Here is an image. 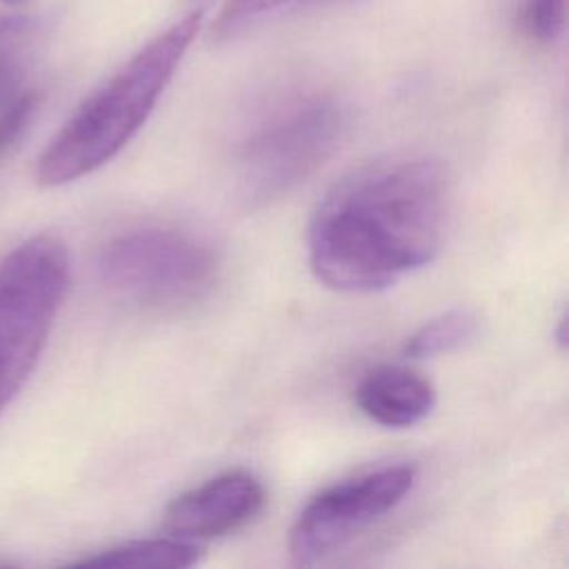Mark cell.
Listing matches in <instances>:
<instances>
[{"label": "cell", "mask_w": 569, "mask_h": 569, "mask_svg": "<svg viewBox=\"0 0 569 569\" xmlns=\"http://www.w3.org/2000/svg\"><path fill=\"white\" fill-rule=\"evenodd\" d=\"M69 253L33 236L0 260V416L36 369L69 291Z\"/></svg>", "instance_id": "obj_3"}, {"label": "cell", "mask_w": 569, "mask_h": 569, "mask_svg": "<svg viewBox=\"0 0 569 569\" xmlns=\"http://www.w3.org/2000/svg\"><path fill=\"white\" fill-rule=\"evenodd\" d=\"M358 409L382 427H411L425 420L436 405L433 385L418 371L400 365H380L367 371L356 387Z\"/></svg>", "instance_id": "obj_8"}, {"label": "cell", "mask_w": 569, "mask_h": 569, "mask_svg": "<svg viewBox=\"0 0 569 569\" xmlns=\"http://www.w3.org/2000/svg\"><path fill=\"white\" fill-rule=\"evenodd\" d=\"M305 2H313V0H227L211 24V36L216 40L236 38L240 31H244L249 24H253L262 16L280 11L284 7L305 4Z\"/></svg>", "instance_id": "obj_12"}, {"label": "cell", "mask_w": 569, "mask_h": 569, "mask_svg": "<svg viewBox=\"0 0 569 569\" xmlns=\"http://www.w3.org/2000/svg\"><path fill=\"white\" fill-rule=\"evenodd\" d=\"M345 118L336 102L307 98L271 113L238 147V182L264 204L307 180L336 149Z\"/></svg>", "instance_id": "obj_5"}, {"label": "cell", "mask_w": 569, "mask_h": 569, "mask_svg": "<svg viewBox=\"0 0 569 569\" xmlns=\"http://www.w3.org/2000/svg\"><path fill=\"white\" fill-rule=\"evenodd\" d=\"M449 216V178L431 158L369 164L318 204L307 236L316 278L347 293L398 282L438 253Z\"/></svg>", "instance_id": "obj_1"}, {"label": "cell", "mask_w": 569, "mask_h": 569, "mask_svg": "<svg viewBox=\"0 0 569 569\" xmlns=\"http://www.w3.org/2000/svg\"><path fill=\"white\" fill-rule=\"evenodd\" d=\"M476 331L478 318L471 311L451 309L431 318L418 331H413L405 342V353L409 358H433L440 353H449L473 340Z\"/></svg>", "instance_id": "obj_11"}, {"label": "cell", "mask_w": 569, "mask_h": 569, "mask_svg": "<svg viewBox=\"0 0 569 569\" xmlns=\"http://www.w3.org/2000/svg\"><path fill=\"white\" fill-rule=\"evenodd\" d=\"M567 18V0H520L518 24L536 42H553Z\"/></svg>", "instance_id": "obj_13"}, {"label": "cell", "mask_w": 569, "mask_h": 569, "mask_svg": "<svg viewBox=\"0 0 569 569\" xmlns=\"http://www.w3.org/2000/svg\"><path fill=\"white\" fill-rule=\"evenodd\" d=\"M200 24L202 11L187 13L84 98L40 153L36 182L62 187L116 158L151 116Z\"/></svg>", "instance_id": "obj_2"}, {"label": "cell", "mask_w": 569, "mask_h": 569, "mask_svg": "<svg viewBox=\"0 0 569 569\" xmlns=\"http://www.w3.org/2000/svg\"><path fill=\"white\" fill-rule=\"evenodd\" d=\"M40 24L24 13H0V109L24 96Z\"/></svg>", "instance_id": "obj_10"}, {"label": "cell", "mask_w": 569, "mask_h": 569, "mask_svg": "<svg viewBox=\"0 0 569 569\" xmlns=\"http://www.w3.org/2000/svg\"><path fill=\"white\" fill-rule=\"evenodd\" d=\"M98 271L118 298L149 311H176L213 289L218 258L187 231L138 227L104 242Z\"/></svg>", "instance_id": "obj_4"}, {"label": "cell", "mask_w": 569, "mask_h": 569, "mask_svg": "<svg viewBox=\"0 0 569 569\" xmlns=\"http://www.w3.org/2000/svg\"><path fill=\"white\" fill-rule=\"evenodd\" d=\"M416 482L409 465L380 467L316 493L298 513L289 549L296 560L313 562L342 547L360 529L396 509Z\"/></svg>", "instance_id": "obj_6"}, {"label": "cell", "mask_w": 569, "mask_h": 569, "mask_svg": "<svg viewBox=\"0 0 569 569\" xmlns=\"http://www.w3.org/2000/svg\"><path fill=\"white\" fill-rule=\"evenodd\" d=\"M38 111V93L27 91L9 107L0 109V162L20 144L29 131L33 116Z\"/></svg>", "instance_id": "obj_14"}, {"label": "cell", "mask_w": 569, "mask_h": 569, "mask_svg": "<svg viewBox=\"0 0 569 569\" xmlns=\"http://www.w3.org/2000/svg\"><path fill=\"white\" fill-rule=\"evenodd\" d=\"M4 4H11V7H16V4H22L24 0H2Z\"/></svg>", "instance_id": "obj_15"}, {"label": "cell", "mask_w": 569, "mask_h": 569, "mask_svg": "<svg viewBox=\"0 0 569 569\" xmlns=\"http://www.w3.org/2000/svg\"><path fill=\"white\" fill-rule=\"evenodd\" d=\"M202 547L182 538H147L131 540L96 556L78 560L80 567H133V569H182L200 560Z\"/></svg>", "instance_id": "obj_9"}, {"label": "cell", "mask_w": 569, "mask_h": 569, "mask_svg": "<svg viewBox=\"0 0 569 569\" xmlns=\"http://www.w3.org/2000/svg\"><path fill=\"white\" fill-rule=\"evenodd\" d=\"M264 505V489L249 471L220 473L180 496L164 511V529L189 542L220 538L249 525Z\"/></svg>", "instance_id": "obj_7"}]
</instances>
